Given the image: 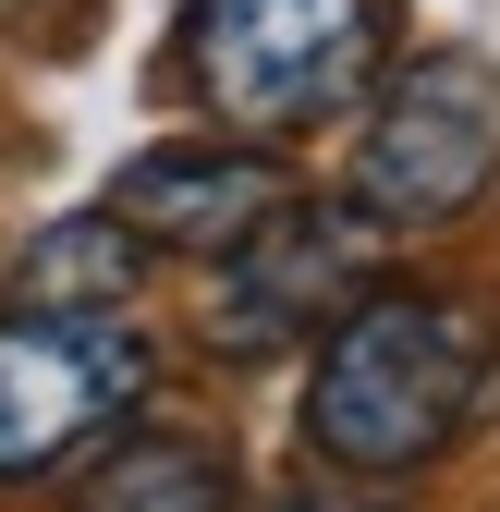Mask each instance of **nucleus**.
<instances>
[{
    "label": "nucleus",
    "mask_w": 500,
    "mask_h": 512,
    "mask_svg": "<svg viewBox=\"0 0 500 512\" xmlns=\"http://www.w3.org/2000/svg\"><path fill=\"white\" fill-rule=\"evenodd\" d=\"M500 415V317L464 293H366L305 366V452L330 476H427L452 439Z\"/></svg>",
    "instance_id": "nucleus-1"
},
{
    "label": "nucleus",
    "mask_w": 500,
    "mask_h": 512,
    "mask_svg": "<svg viewBox=\"0 0 500 512\" xmlns=\"http://www.w3.org/2000/svg\"><path fill=\"white\" fill-rule=\"evenodd\" d=\"M379 61H391V0H196L183 13V86L257 147L379 98Z\"/></svg>",
    "instance_id": "nucleus-2"
},
{
    "label": "nucleus",
    "mask_w": 500,
    "mask_h": 512,
    "mask_svg": "<svg viewBox=\"0 0 500 512\" xmlns=\"http://www.w3.org/2000/svg\"><path fill=\"white\" fill-rule=\"evenodd\" d=\"M159 391V354L135 317H61V305H13L0 317V488H25L49 464L98 452L110 427H135Z\"/></svg>",
    "instance_id": "nucleus-3"
},
{
    "label": "nucleus",
    "mask_w": 500,
    "mask_h": 512,
    "mask_svg": "<svg viewBox=\"0 0 500 512\" xmlns=\"http://www.w3.org/2000/svg\"><path fill=\"white\" fill-rule=\"evenodd\" d=\"M500 183V98L464 49H427L403 61V74L379 86V110H366L354 135V208L379 232H440L464 208H488Z\"/></svg>",
    "instance_id": "nucleus-4"
},
{
    "label": "nucleus",
    "mask_w": 500,
    "mask_h": 512,
    "mask_svg": "<svg viewBox=\"0 0 500 512\" xmlns=\"http://www.w3.org/2000/svg\"><path fill=\"white\" fill-rule=\"evenodd\" d=\"M366 256H379V220H366L354 196H281L257 232H244L220 256V293H208V342L220 354H293L342 330V317L366 305Z\"/></svg>",
    "instance_id": "nucleus-5"
},
{
    "label": "nucleus",
    "mask_w": 500,
    "mask_h": 512,
    "mask_svg": "<svg viewBox=\"0 0 500 512\" xmlns=\"http://www.w3.org/2000/svg\"><path fill=\"white\" fill-rule=\"evenodd\" d=\"M281 196H293V183H281V159H269L257 135L147 147V159H122V183H110V208L135 220L147 244H171V256H232Z\"/></svg>",
    "instance_id": "nucleus-6"
},
{
    "label": "nucleus",
    "mask_w": 500,
    "mask_h": 512,
    "mask_svg": "<svg viewBox=\"0 0 500 512\" xmlns=\"http://www.w3.org/2000/svg\"><path fill=\"white\" fill-rule=\"evenodd\" d=\"M147 232L122 220V208H86V220H49L37 244H25V269H13V293L25 305H61V317H110L122 293L147 281Z\"/></svg>",
    "instance_id": "nucleus-7"
},
{
    "label": "nucleus",
    "mask_w": 500,
    "mask_h": 512,
    "mask_svg": "<svg viewBox=\"0 0 500 512\" xmlns=\"http://www.w3.org/2000/svg\"><path fill=\"white\" fill-rule=\"evenodd\" d=\"M86 512H244V476H232L220 439L147 427V439H122V452H98Z\"/></svg>",
    "instance_id": "nucleus-8"
},
{
    "label": "nucleus",
    "mask_w": 500,
    "mask_h": 512,
    "mask_svg": "<svg viewBox=\"0 0 500 512\" xmlns=\"http://www.w3.org/2000/svg\"><path fill=\"white\" fill-rule=\"evenodd\" d=\"M269 512H391V488H366V476H318V488H281Z\"/></svg>",
    "instance_id": "nucleus-9"
},
{
    "label": "nucleus",
    "mask_w": 500,
    "mask_h": 512,
    "mask_svg": "<svg viewBox=\"0 0 500 512\" xmlns=\"http://www.w3.org/2000/svg\"><path fill=\"white\" fill-rule=\"evenodd\" d=\"M0 13H49V0H0Z\"/></svg>",
    "instance_id": "nucleus-10"
}]
</instances>
